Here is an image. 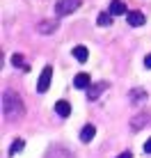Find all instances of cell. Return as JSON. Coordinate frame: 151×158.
Instances as JSON below:
<instances>
[{"label":"cell","instance_id":"cell-2","mask_svg":"<svg viewBox=\"0 0 151 158\" xmlns=\"http://www.w3.org/2000/svg\"><path fill=\"white\" fill-rule=\"evenodd\" d=\"M80 5H83V0H57V2H55V14H57V16L73 14Z\"/></svg>","mask_w":151,"mask_h":158},{"label":"cell","instance_id":"cell-4","mask_svg":"<svg viewBox=\"0 0 151 158\" xmlns=\"http://www.w3.org/2000/svg\"><path fill=\"white\" fill-rule=\"evenodd\" d=\"M147 99H149V92L144 89V87H135V89L128 92V101H131L133 106H140V103L147 101Z\"/></svg>","mask_w":151,"mask_h":158},{"label":"cell","instance_id":"cell-1","mask_svg":"<svg viewBox=\"0 0 151 158\" xmlns=\"http://www.w3.org/2000/svg\"><path fill=\"white\" fill-rule=\"evenodd\" d=\"M2 115L7 122H16L25 115V106L21 101V96L12 89H5L2 92Z\"/></svg>","mask_w":151,"mask_h":158},{"label":"cell","instance_id":"cell-15","mask_svg":"<svg viewBox=\"0 0 151 158\" xmlns=\"http://www.w3.org/2000/svg\"><path fill=\"white\" fill-rule=\"evenodd\" d=\"M96 23H99L101 28H108V25L112 23V16H110V12H101V14H99V19H96Z\"/></svg>","mask_w":151,"mask_h":158},{"label":"cell","instance_id":"cell-18","mask_svg":"<svg viewBox=\"0 0 151 158\" xmlns=\"http://www.w3.org/2000/svg\"><path fill=\"white\" fill-rule=\"evenodd\" d=\"M144 67H147V69H151V53H149L147 57H144Z\"/></svg>","mask_w":151,"mask_h":158},{"label":"cell","instance_id":"cell-14","mask_svg":"<svg viewBox=\"0 0 151 158\" xmlns=\"http://www.w3.org/2000/svg\"><path fill=\"white\" fill-rule=\"evenodd\" d=\"M23 147H25V140L16 138L14 142H12V147H9V151H7V154H9V156H16V154H21V151H23Z\"/></svg>","mask_w":151,"mask_h":158},{"label":"cell","instance_id":"cell-19","mask_svg":"<svg viewBox=\"0 0 151 158\" xmlns=\"http://www.w3.org/2000/svg\"><path fill=\"white\" fill-rule=\"evenodd\" d=\"M117 158H133V154H131V151H121Z\"/></svg>","mask_w":151,"mask_h":158},{"label":"cell","instance_id":"cell-12","mask_svg":"<svg viewBox=\"0 0 151 158\" xmlns=\"http://www.w3.org/2000/svg\"><path fill=\"white\" fill-rule=\"evenodd\" d=\"M55 112L60 117H69V115H71V106H69V101H57L55 103Z\"/></svg>","mask_w":151,"mask_h":158},{"label":"cell","instance_id":"cell-9","mask_svg":"<svg viewBox=\"0 0 151 158\" xmlns=\"http://www.w3.org/2000/svg\"><path fill=\"white\" fill-rule=\"evenodd\" d=\"M126 21H128V25H133V28H140V25L147 23V19H144L142 12H128L126 14Z\"/></svg>","mask_w":151,"mask_h":158},{"label":"cell","instance_id":"cell-5","mask_svg":"<svg viewBox=\"0 0 151 158\" xmlns=\"http://www.w3.org/2000/svg\"><path fill=\"white\" fill-rule=\"evenodd\" d=\"M57 28H60V21L51 19V21H41V23L37 25V32H41V35H51V32H55Z\"/></svg>","mask_w":151,"mask_h":158},{"label":"cell","instance_id":"cell-6","mask_svg":"<svg viewBox=\"0 0 151 158\" xmlns=\"http://www.w3.org/2000/svg\"><path fill=\"white\" fill-rule=\"evenodd\" d=\"M103 89H108V83H105V80H101V83H94V85H89L87 99H89V101H96L101 94H103Z\"/></svg>","mask_w":151,"mask_h":158},{"label":"cell","instance_id":"cell-17","mask_svg":"<svg viewBox=\"0 0 151 158\" xmlns=\"http://www.w3.org/2000/svg\"><path fill=\"white\" fill-rule=\"evenodd\" d=\"M144 154H151V138L144 142Z\"/></svg>","mask_w":151,"mask_h":158},{"label":"cell","instance_id":"cell-8","mask_svg":"<svg viewBox=\"0 0 151 158\" xmlns=\"http://www.w3.org/2000/svg\"><path fill=\"white\" fill-rule=\"evenodd\" d=\"M89 85H92V76L89 73H78L73 78V87L76 89H89Z\"/></svg>","mask_w":151,"mask_h":158},{"label":"cell","instance_id":"cell-10","mask_svg":"<svg viewBox=\"0 0 151 158\" xmlns=\"http://www.w3.org/2000/svg\"><path fill=\"white\" fill-rule=\"evenodd\" d=\"M96 135V126L94 124H87V126H83V131H80V142H92Z\"/></svg>","mask_w":151,"mask_h":158},{"label":"cell","instance_id":"cell-11","mask_svg":"<svg viewBox=\"0 0 151 158\" xmlns=\"http://www.w3.org/2000/svg\"><path fill=\"white\" fill-rule=\"evenodd\" d=\"M108 12H110V16H121V14H128V12H126V5H124L121 0H112V2H110V9H108Z\"/></svg>","mask_w":151,"mask_h":158},{"label":"cell","instance_id":"cell-16","mask_svg":"<svg viewBox=\"0 0 151 158\" xmlns=\"http://www.w3.org/2000/svg\"><path fill=\"white\" fill-rule=\"evenodd\" d=\"M12 64L14 67H21V69H28V64H25V60L21 53H16V55H12Z\"/></svg>","mask_w":151,"mask_h":158},{"label":"cell","instance_id":"cell-3","mask_svg":"<svg viewBox=\"0 0 151 158\" xmlns=\"http://www.w3.org/2000/svg\"><path fill=\"white\" fill-rule=\"evenodd\" d=\"M51 78H53V67H44V71L39 73V80H37V92L44 94L48 92V85H51Z\"/></svg>","mask_w":151,"mask_h":158},{"label":"cell","instance_id":"cell-7","mask_svg":"<svg viewBox=\"0 0 151 158\" xmlns=\"http://www.w3.org/2000/svg\"><path fill=\"white\" fill-rule=\"evenodd\" d=\"M151 122V117H149V112H140V115H135L131 119V122H128V126H131L133 131H140L144 126V124H149Z\"/></svg>","mask_w":151,"mask_h":158},{"label":"cell","instance_id":"cell-13","mask_svg":"<svg viewBox=\"0 0 151 158\" xmlns=\"http://www.w3.org/2000/svg\"><path fill=\"white\" fill-rule=\"evenodd\" d=\"M73 57L78 60V62H87V57H89V51L85 46H76L73 48Z\"/></svg>","mask_w":151,"mask_h":158}]
</instances>
